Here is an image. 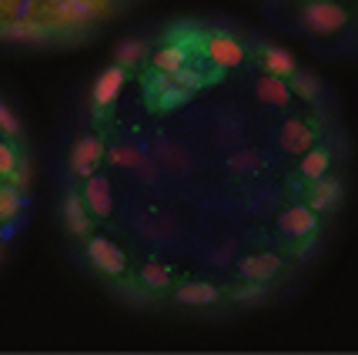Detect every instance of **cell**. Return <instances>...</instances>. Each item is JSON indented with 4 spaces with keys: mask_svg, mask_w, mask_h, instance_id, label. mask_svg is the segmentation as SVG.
<instances>
[{
    "mask_svg": "<svg viewBox=\"0 0 358 355\" xmlns=\"http://www.w3.org/2000/svg\"><path fill=\"white\" fill-rule=\"evenodd\" d=\"M27 178H31V168H27L24 161H17V168H14V174H10V181H14L17 188H24V185H27Z\"/></svg>",
    "mask_w": 358,
    "mask_h": 355,
    "instance_id": "31",
    "label": "cell"
},
{
    "mask_svg": "<svg viewBox=\"0 0 358 355\" xmlns=\"http://www.w3.org/2000/svg\"><path fill=\"white\" fill-rule=\"evenodd\" d=\"M87 258H91V265L97 272H104V275H121L127 268L124 251L114 245L110 238H101V235L87 238Z\"/></svg>",
    "mask_w": 358,
    "mask_h": 355,
    "instance_id": "4",
    "label": "cell"
},
{
    "mask_svg": "<svg viewBox=\"0 0 358 355\" xmlns=\"http://www.w3.org/2000/svg\"><path fill=\"white\" fill-rule=\"evenodd\" d=\"M84 204L94 218H110L114 211V191H110V178L104 174H91L84 181Z\"/></svg>",
    "mask_w": 358,
    "mask_h": 355,
    "instance_id": "8",
    "label": "cell"
},
{
    "mask_svg": "<svg viewBox=\"0 0 358 355\" xmlns=\"http://www.w3.org/2000/svg\"><path fill=\"white\" fill-rule=\"evenodd\" d=\"M255 94H258V101H265V104H271V108L292 104V88H288V81L275 78V74H262L258 84H255Z\"/></svg>",
    "mask_w": 358,
    "mask_h": 355,
    "instance_id": "14",
    "label": "cell"
},
{
    "mask_svg": "<svg viewBox=\"0 0 358 355\" xmlns=\"http://www.w3.org/2000/svg\"><path fill=\"white\" fill-rule=\"evenodd\" d=\"M265 67H268V74H275V78H292L298 71V64H295V57L285 50V47H268L265 50Z\"/></svg>",
    "mask_w": 358,
    "mask_h": 355,
    "instance_id": "18",
    "label": "cell"
},
{
    "mask_svg": "<svg viewBox=\"0 0 358 355\" xmlns=\"http://www.w3.org/2000/svg\"><path fill=\"white\" fill-rule=\"evenodd\" d=\"M44 11L64 27H84L108 11V0H44Z\"/></svg>",
    "mask_w": 358,
    "mask_h": 355,
    "instance_id": "1",
    "label": "cell"
},
{
    "mask_svg": "<svg viewBox=\"0 0 358 355\" xmlns=\"http://www.w3.org/2000/svg\"><path fill=\"white\" fill-rule=\"evenodd\" d=\"M187 97H191V94L187 91H181V88H178V84H168V88H161V91H155V108L157 111H174V108H181V104H185Z\"/></svg>",
    "mask_w": 358,
    "mask_h": 355,
    "instance_id": "22",
    "label": "cell"
},
{
    "mask_svg": "<svg viewBox=\"0 0 358 355\" xmlns=\"http://www.w3.org/2000/svg\"><path fill=\"white\" fill-rule=\"evenodd\" d=\"M312 144H315V131L308 124L298 121V118L285 121V127H281V148H285L288 155H305Z\"/></svg>",
    "mask_w": 358,
    "mask_h": 355,
    "instance_id": "12",
    "label": "cell"
},
{
    "mask_svg": "<svg viewBox=\"0 0 358 355\" xmlns=\"http://www.w3.org/2000/svg\"><path fill=\"white\" fill-rule=\"evenodd\" d=\"M101 161H104V141L97 134H84L80 141H74V148H71V171L78 178H91Z\"/></svg>",
    "mask_w": 358,
    "mask_h": 355,
    "instance_id": "5",
    "label": "cell"
},
{
    "mask_svg": "<svg viewBox=\"0 0 358 355\" xmlns=\"http://www.w3.org/2000/svg\"><path fill=\"white\" fill-rule=\"evenodd\" d=\"M228 165H231L234 171H255L262 165V158L255 155V151H238V155L228 158Z\"/></svg>",
    "mask_w": 358,
    "mask_h": 355,
    "instance_id": "29",
    "label": "cell"
},
{
    "mask_svg": "<svg viewBox=\"0 0 358 355\" xmlns=\"http://www.w3.org/2000/svg\"><path fill=\"white\" fill-rule=\"evenodd\" d=\"M174 298L181 305H215L221 302V288L211 281H187L181 288H174Z\"/></svg>",
    "mask_w": 358,
    "mask_h": 355,
    "instance_id": "15",
    "label": "cell"
},
{
    "mask_svg": "<svg viewBox=\"0 0 358 355\" xmlns=\"http://www.w3.org/2000/svg\"><path fill=\"white\" fill-rule=\"evenodd\" d=\"M265 295H268L265 281H248V285H241V288L234 292V298H238V302H265Z\"/></svg>",
    "mask_w": 358,
    "mask_h": 355,
    "instance_id": "27",
    "label": "cell"
},
{
    "mask_svg": "<svg viewBox=\"0 0 358 355\" xmlns=\"http://www.w3.org/2000/svg\"><path fill=\"white\" fill-rule=\"evenodd\" d=\"M185 64H187V47H181V44H164L155 54V71H161V74H174Z\"/></svg>",
    "mask_w": 358,
    "mask_h": 355,
    "instance_id": "16",
    "label": "cell"
},
{
    "mask_svg": "<svg viewBox=\"0 0 358 355\" xmlns=\"http://www.w3.org/2000/svg\"><path fill=\"white\" fill-rule=\"evenodd\" d=\"M328 168H331V155H328L325 148H308V151H305V158H301V165H298L301 178H308V181L322 178V174H328Z\"/></svg>",
    "mask_w": 358,
    "mask_h": 355,
    "instance_id": "17",
    "label": "cell"
},
{
    "mask_svg": "<svg viewBox=\"0 0 358 355\" xmlns=\"http://www.w3.org/2000/svg\"><path fill=\"white\" fill-rule=\"evenodd\" d=\"M24 208V195L17 185H0V221H17Z\"/></svg>",
    "mask_w": 358,
    "mask_h": 355,
    "instance_id": "20",
    "label": "cell"
},
{
    "mask_svg": "<svg viewBox=\"0 0 358 355\" xmlns=\"http://www.w3.org/2000/svg\"><path fill=\"white\" fill-rule=\"evenodd\" d=\"M64 221H67V232L84 238V235L91 232V211H87V204H84V195L78 191H71L67 198H64Z\"/></svg>",
    "mask_w": 358,
    "mask_h": 355,
    "instance_id": "13",
    "label": "cell"
},
{
    "mask_svg": "<svg viewBox=\"0 0 358 355\" xmlns=\"http://www.w3.org/2000/svg\"><path fill=\"white\" fill-rule=\"evenodd\" d=\"M37 11V0H14L10 4V20H27Z\"/></svg>",
    "mask_w": 358,
    "mask_h": 355,
    "instance_id": "30",
    "label": "cell"
},
{
    "mask_svg": "<svg viewBox=\"0 0 358 355\" xmlns=\"http://www.w3.org/2000/svg\"><path fill=\"white\" fill-rule=\"evenodd\" d=\"M345 20H348L345 7L331 4V0H312V4L301 11V24H305V31L318 34V37H331L335 31H342Z\"/></svg>",
    "mask_w": 358,
    "mask_h": 355,
    "instance_id": "2",
    "label": "cell"
},
{
    "mask_svg": "<svg viewBox=\"0 0 358 355\" xmlns=\"http://www.w3.org/2000/svg\"><path fill=\"white\" fill-rule=\"evenodd\" d=\"M288 88H292V94H298L301 101H308V104H315V101H318V94H322L318 78L308 74V71H295V74L288 78Z\"/></svg>",
    "mask_w": 358,
    "mask_h": 355,
    "instance_id": "19",
    "label": "cell"
},
{
    "mask_svg": "<svg viewBox=\"0 0 358 355\" xmlns=\"http://www.w3.org/2000/svg\"><path fill=\"white\" fill-rule=\"evenodd\" d=\"M171 81L178 84V88H181V91L194 94V91H201V88H204V81H208V78H204L201 71H187V64H185L181 71H174V74H171Z\"/></svg>",
    "mask_w": 358,
    "mask_h": 355,
    "instance_id": "23",
    "label": "cell"
},
{
    "mask_svg": "<svg viewBox=\"0 0 358 355\" xmlns=\"http://www.w3.org/2000/svg\"><path fill=\"white\" fill-rule=\"evenodd\" d=\"M0 258H3V251H0Z\"/></svg>",
    "mask_w": 358,
    "mask_h": 355,
    "instance_id": "33",
    "label": "cell"
},
{
    "mask_svg": "<svg viewBox=\"0 0 358 355\" xmlns=\"http://www.w3.org/2000/svg\"><path fill=\"white\" fill-rule=\"evenodd\" d=\"M0 134H7V138H17L20 134V121H17V114L3 101H0Z\"/></svg>",
    "mask_w": 358,
    "mask_h": 355,
    "instance_id": "28",
    "label": "cell"
},
{
    "mask_svg": "<svg viewBox=\"0 0 358 355\" xmlns=\"http://www.w3.org/2000/svg\"><path fill=\"white\" fill-rule=\"evenodd\" d=\"M342 204V181H335V178H315L312 181V191H308V208L312 211H335Z\"/></svg>",
    "mask_w": 358,
    "mask_h": 355,
    "instance_id": "11",
    "label": "cell"
},
{
    "mask_svg": "<svg viewBox=\"0 0 358 355\" xmlns=\"http://www.w3.org/2000/svg\"><path fill=\"white\" fill-rule=\"evenodd\" d=\"M238 272L245 281H271V278L281 272V258L275 251H265V255H248L238 262Z\"/></svg>",
    "mask_w": 358,
    "mask_h": 355,
    "instance_id": "10",
    "label": "cell"
},
{
    "mask_svg": "<svg viewBox=\"0 0 358 355\" xmlns=\"http://www.w3.org/2000/svg\"><path fill=\"white\" fill-rule=\"evenodd\" d=\"M141 281H144L148 288L161 292V288H168V285H171V272H168V265L164 262H148L144 268H141Z\"/></svg>",
    "mask_w": 358,
    "mask_h": 355,
    "instance_id": "21",
    "label": "cell"
},
{
    "mask_svg": "<svg viewBox=\"0 0 358 355\" xmlns=\"http://www.w3.org/2000/svg\"><path fill=\"white\" fill-rule=\"evenodd\" d=\"M114 54H117V64H121V67H134V64L144 57V41H121Z\"/></svg>",
    "mask_w": 358,
    "mask_h": 355,
    "instance_id": "25",
    "label": "cell"
},
{
    "mask_svg": "<svg viewBox=\"0 0 358 355\" xmlns=\"http://www.w3.org/2000/svg\"><path fill=\"white\" fill-rule=\"evenodd\" d=\"M17 161H20V155H17L14 144H7V141H0V178H10L17 168Z\"/></svg>",
    "mask_w": 358,
    "mask_h": 355,
    "instance_id": "26",
    "label": "cell"
},
{
    "mask_svg": "<svg viewBox=\"0 0 358 355\" xmlns=\"http://www.w3.org/2000/svg\"><path fill=\"white\" fill-rule=\"evenodd\" d=\"M0 37L3 41H17V44H47L57 37V27L47 20H0Z\"/></svg>",
    "mask_w": 358,
    "mask_h": 355,
    "instance_id": "3",
    "label": "cell"
},
{
    "mask_svg": "<svg viewBox=\"0 0 358 355\" xmlns=\"http://www.w3.org/2000/svg\"><path fill=\"white\" fill-rule=\"evenodd\" d=\"M124 78H127V67H121V64H114V67H108V71H101V78L94 81V108L97 111L110 108V104L117 101L121 88H124Z\"/></svg>",
    "mask_w": 358,
    "mask_h": 355,
    "instance_id": "9",
    "label": "cell"
},
{
    "mask_svg": "<svg viewBox=\"0 0 358 355\" xmlns=\"http://www.w3.org/2000/svg\"><path fill=\"white\" fill-rule=\"evenodd\" d=\"M10 4L14 0H0V20H10Z\"/></svg>",
    "mask_w": 358,
    "mask_h": 355,
    "instance_id": "32",
    "label": "cell"
},
{
    "mask_svg": "<svg viewBox=\"0 0 358 355\" xmlns=\"http://www.w3.org/2000/svg\"><path fill=\"white\" fill-rule=\"evenodd\" d=\"M141 155L138 148H131V144H121V148H110V165H117V168H141Z\"/></svg>",
    "mask_w": 358,
    "mask_h": 355,
    "instance_id": "24",
    "label": "cell"
},
{
    "mask_svg": "<svg viewBox=\"0 0 358 355\" xmlns=\"http://www.w3.org/2000/svg\"><path fill=\"white\" fill-rule=\"evenodd\" d=\"M204 54L211 57V64H215L218 71L238 67V64L245 61V47L238 44L231 34H215V37H208V41H204Z\"/></svg>",
    "mask_w": 358,
    "mask_h": 355,
    "instance_id": "7",
    "label": "cell"
},
{
    "mask_svg": "<svg viewBox=\"0 0 358 355\" xmlns=\"http://www.w3.org/2000/svg\"><path fill=\"white\" fill-rule=\"evenodd\" d=\"M318 228V211H312L308 204H295V208H285L278 218V232L292 242L301 238H312V232Z\"/></svg>",
    "mask_w": 358,
    "mask_h": 355,
    "instance_id": "6",
    "label": "cell"
}]
</instances>
